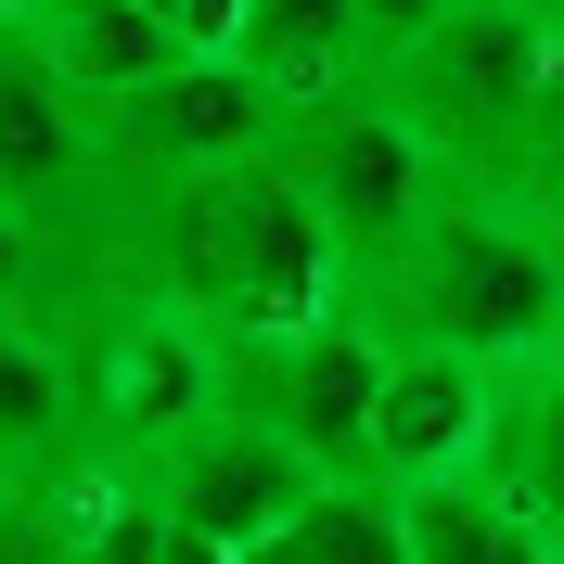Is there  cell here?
Here are the masks:
<instances>
[{
    "mask_svg": "<svg viewBox=\"0 0 564 564\" xmlns=\"http://www.w3.org/2000/svg\"><path fill=\"white\" fill-rule=\"evenodd\" d=\"M539 180L564 193V26H552V90H539Z\"/></svg>",
    "mask_w": 564,
    "mask_h": 564,
    "instance_id": "e0dca14e",
    "label": "cell"
},
{
    "mask_svg": "<svg viewBox=\"0 0 564 564\" xmlns=\"http://www.w3.org/2000/svg\"><path fill=\"white\" fill-rule=\"evenodd\" d=\"M282 167H295V193L321 206V231H334V257L347 270H372V257L411 231L436 193H449V167H436V141L411 129V116L386 104V90H334V104H282Z\"/></svg>",
    "mask_w": 564,
    "mask_h": 564,
    "instance_id": "3957f363",
    "label": "cell"
},
{
    "mask_svg": "<svg viewBox=\"0 0 564 564\" xmlns=\"http://www.w3.org/2000/svg\"><path fill=\"white\" fill-rule=\"evenodd\" d=\"M347 321H372L386 347H462V359L564 347L552 231H539V206H513V193L449 180L372 270H347Z\"/></svg>",
    "mask_w": 564,
    "mask_h": 564,
    "instance_id": "6da1fadb",
    "label": "cell"
},
{
    "mask_svg": "<svg viewBox=\"0 0 564 564\" xmlns=\"http://www.w3.org/2000/svg\"><path fill=\"white\" fill-rule=\"evenodd\" d=\"M539 231H552V282H564V193H552V206H539Z\"/></svg>",
    "mask_w": 564,
    "mask_h": 564,
    "instance_id": "d6986e66",
    "label": "cell"
},
{
    "mask_svg": "<svg viewBox=\"0 0 564 564\" xmlns=\"http://www.w3.org/2000/svg\"><path fill=\"white\" fill-rule=\"evenodd\" d=\"M423 141L436 167L475 180V193H513V206H552L539 180V90H552V13L539 0H449L436 26L372 77Z\"/></svg>",
    "mask_w": 564,
    "mask_h": 564,
    "instance_id": "7a4b0ae2",
    "label": "cell"
},
{
    "mask_svg": "<svg viewBox=\"0 0 564 564\" xmlns=\"http://www.w3.org/2000/svg\"><path fill=\"white\" fill-rule=\"evenodd\" d=\"M13 26H26L52 65H65V90H77V104H104V116L129 104V90H154V77L193 52V39H180L167 13H141V0H26Z\"/></svg>",
    "mask_w": 564,
    "mask_h": 564,
    "instance_id": "30bf717a",
    "label": "cell"
},
{
    "mask_svg": "<svg viewBox=\"0 0 564 564\" xmlns=\"http://www.w3.org/2000/svg\"><path fill=\"white\" fill-rule=\"evenodd\" d=\"M245 564H411V488H386V475H321Z\"/></svg>",
    "mask_w": 564,
    "mask_h": 564,
    "instance_id": "4fadbf2b",
    "label": "cell"
},
{
    "mask_svg": "<svg viewBox=\"0 0 564 564\" xmlns=\"http://www.w3.org/2000/svg\"><path fill=\"white\" fill-rule=\"evenodd\" d=\"M154 564H245V552H218V539H193V527H167V539H154Z\"/></svg>",
    "mask_w": 564,
    "mask_h": 564,
    "instance_id": "ac0fdd59",
    "label": "cell"
},
{
    "mask_svg": "<svg viewBox=\"0 0 564 564\" xmlns=\"http://www.w3.org/2000/svg\"><path fill=\"white\" fill-rule=\"evenodd\" d=\"M141 13H167V26H180V0H141Z\"/></svg>",
    "mask_w": 564,
    "mask_h": 564,
    "instance_id": "ffe728a7",
    "label": "cell"
},
{
    "mask_svg": "<svg viewBox=\"0 0 564 564\" xmlns=\"http://www.w3.org/2000/svg\"><path fill=\"white\" fill-rule=\"evenodd\" d=\"M527 527L564 539V347L500 359V411H488V462H475Z\"/></svg>",
    "mask_w": 564,
    "mask_h": 564,
    "instance_id": "8fae6325",
    "label": "cell"
},
{
    "mask_svg": "<svg viewBox=\"0 0 564 564\" xmlns=\"http://www.w3.org/2000/svg\"><path fill=\"white\" fill-rule=\"evenodd\" d=\"M90 462V411H77V334L52 308H0V488H39Z\"/></svg>",
    "mask_w": 564,
    "mask_h": 564,
    "instance_id": "9c48e42d",
    "label": "cell"
},
{
    "mask_svg": "<svg viewBox=\"0 0 564 564\" xmlns=\"http://www.w3.org/2000/svg\"><path fill=\"white\" fill-rule=\"evenodd\" d=\"M539 13H552V26H564V0H539Z\"/></svg>",
    "mask_w": 564,
    "mask_h": 564,
    "instance_id": "44dd1931",
    "label": "cell"
},
{
    "mask_svg": "<svg viewBox=\"0 0 564 564\" xmlns=\"http://www.w3.org/2000/svg\"><path fill=\"white\" fill-rule=\"evenodd\" d=\"M488 411H500V359H462V347H386L372 475H386V488L475 475V462H488Z\"/></svg>",
    "mask_w": 564,
    "mask_h": 564,
    "instance_id": "ba28073f",
    "label": "cell"
},
{
    "mask_svg": "<svg viewBox=\"0 0 564 564\" xmlns=\"http://www.w3.org/2000/svg\"><path fill=\"white\" fill-rule=\"evenodd\" d=\"M282 141V90L245 65V52H180L154 90L104 116V218L154 180H193V167H245Z\"/></svg>",
    "mask_w": 564,
    "mask_h": 564,
    "instance_id": "277c9868",
    "label": "cell"
},
{
    "mask_svg": "<svg viewBox=\"0 0 564 564\" xmlns=\"http://www.w3.org/2000/svg\"><path fill=\"white\" fill-rule=\"evenodd\" d=\"M436 13H449V0H359V26H372V77H386L398 52H411V39L436 26Z\"/></svg>",
    "mask_w": 564,
    "mask_h": 564,
    "instance_id": "2e32d148",
    "label": "cell"
},
{
    "mask_svg": "<svg viewBox=\"0 0 564 564\" xmlns=\"http://www.w3.org/2000/svg\"><path fill=\"white\" fill-rule=\"evenodd\" d=\"M141 488L167 500V527L218 539V552H257V539H270L282 513L321 488V475H308V449H295V436H282V423L257 411L245 386H231V398H218V411L193 423L167 462H154V475H141Z\"/></svg>",
    "mask_w": 564,
    "mask_h": 564,
    "instance_id": "52a82bcc",
    "label": "cell"
},
{
    "mask_svg": "<svg viewBox=\"0 0 564 564\" xmlns=\"http://www.w3.org/2000/svg\"><path fill=\"white\" fill-rule=\"evenodd\" d=\"M0 206L39 218L90 282V245H104V104H77L65 65L26 26H0Z\"/></svg>",
    "mask_w": 564,
    "mask_h": 564,
    "instance_id": "5b68a950",
    "label": "cell"
},
{
    "mask_svg": "<svg viewBox=\"0 0 564 564\" xmlns=\"http://www.w3.org/2000/svg\"><path fill=\"white\" fill-rule=\"evenodd\" d=\"M231 386L308 449V475H372V411H386V334L372 321H308V334H270V347L231 359Z\"/></svg>",
    "mask_w": 564,
    "mask_h": 564,
    "instance_id": "8992f818",
    "label": "cell"
},
{
    "mask_svg": "<svg viewBox=\"0 0 564 564\" xmlns=\"http://www.w3.org/2000/svg\"><path fill=\"white\" fill-rule=\"evenodd\" d=\"M411 564H564V539L527 527L488 475H436L411 488Z\"/></svg>",
    "mask_w": 564,
    "mask_h": 564,
    "instance_id": "5bb4252c",
    "label": "cell"
},
{
    "mask_svg": "<svg viewBox=\"0 0 564 564\" xmlns=\"http://www.w3.org/2000/svg\"><path fill=\"white\" fill-rule=\"evenodd\" d=\"M231 52L270 77L282 104H334V90H372V26H359V0H245Z\"/></svg>",
    "mask_w": 564,
    "mask_h": 564,
    "instance_id": "7c38bea8",
    "label": "cell"
},
{
    "mask_svg": "<svg viewBox=\"0 0 564 564\" xmlns=\"http://www.w3.org/2000/svg\"><path fill=\"white\" fill-rule=\"evenodd\" d=\"M52 282H77V257L52 245L39 218H13V206H0V308H39Z\"/></svg>",
    "mask_w": 564,
    "mask_h": 564,
    "instance_id": "9a60e30c",
    "label": "cell"
}]
</instances>
